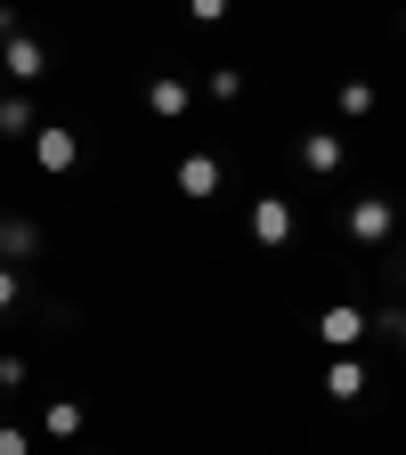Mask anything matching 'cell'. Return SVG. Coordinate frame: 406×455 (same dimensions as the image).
I'll return each instance as SVG.
<instances>
[{
	"mask_svg": "<svg viewBox=\"0 0 406 455\" xmlns=\"http://www.w3.org/2000/svg\"><path fill=\"white\" fill-rule=\"evenodd\" d=\"M9 74H25V82L41 74V41H9Z\"/></svg>",
	"mask_w": 406,
	"mask_h": 455,
	"instance_id": "cell-4",
	"label": "cell"
},
{
	"mask_svg": "<svg viewBox=\"0 0 406 455\" xmlns=\"http://www.w3.org/2000/svg\"><path fill=\"white\" fill-rule=\"evenodd\" d=\"M9 301H17V276H9V268H0V309H9Z\"/></svg>",
	"mask_w": 406,
	"mask_h": 455,
	"instance_id": "cell-6",
	"label": "cell"
},
{
	"mask_svg": "<svg viewBox=\"0 0 406 455\" xmlns=\"http://www.w3.org/2000/svg\"><path fill=\"white\" fill-rule=\"evenodd\" d=\"M0 455H25V431H0Z\"/></svg>",
	"mask_w": 406,
	"mask_h": 455,
	"instance_id": "cell-5",
	"label": "cell"
},
{
	"mask_svg": "<svg viewBox=\"0 0 406 455\" xmlns=\"http://www.w3.org/2000/svg\"><path fill=\"white\" fill-rule=\"evenodd\" d=\"M33 155H41V171H74V131H41Z\"/></svg>",
	"mask_w": 406,
	"mask_h": 455,
	"instance_id": "cell-1",
	"label": "cell"
},
{
	"mask_svg": "<svg viewBox=\"0 0 406 455\" xmlns=\"http://www.w3.org/2000/svg\"><path fill=\"white\" fill-rule=\"evenodd\" d=\"M211 180H219V171H211L203 155H187V163H179V188H187V196H211Z\"/></svg>",
	"mask_w": 406,
	"mask_h": 455,
	"instance_id": "cell-2",
	"label": "cell"
},
{
	"mask_svg": "<svg viewBox=\"0 0 406 455\" xmlns=\"http://www.w3.org/2000/svg\"><path fill=\"white\" fill-rule=\"evenodd\" d=\"M25 123H33V106L25 98H0V139H25Z\"/></svg>",
	"mask_w": 406,
	"mask_h": 455,
	"instance_id": "cell-3",
	"label": "cell"
}]
</instances>
